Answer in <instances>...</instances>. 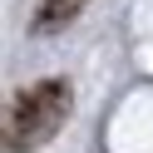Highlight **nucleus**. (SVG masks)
Returning <instances> with one entry per match:
<instances>
[{
    "label": "nucleus",
    "instance_id": "f257e3e1",
    "mask_svg": "<svg viewBox=\"0 0 153 153\" xmlns=\"http://www.w3.org/2000/svg\"><path fill=\"white\" fill-rule=\"evenodd\" d=\"M69 104H74V94H69L64 79H40L25 94H15L10 109H5V148L30 153L40 143H50L69 119Z\"/></svg>",
    "mask_w": 153,
    "mask_h": 153
}]
</instances>
